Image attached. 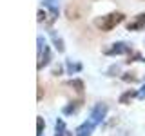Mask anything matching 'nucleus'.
<instances>
[{
	"mask_svg": "<svg viewBox=\"0 0 145 136\" xmlns=\"http://www.w3.org/2000/svg\"><path fill=\"white\" fill-rule=\"evenodd\" d=\"M136 96H138V91H136V89H127L125 93H121V94H120L118 102H120L121 105H127V103H131Z\"/></svg>",
	"mask_w": 145,
	"mask_h": 136,
	"instance_id": "nucleus-10",
	"label": "nucleus"
},
{
	"mask_svg": "<svg viewBox=\"0 0 145 136\" xmlns=\"http://www.w3.org/2000/svg\"><path fill=\"white\" fill-rule=\"evenodd\" d=\"M51 38H53V44H54V47L58 49V53H63L65 51V45H63V40L58 36L54 31H51Z\"/></svg>",
	"mask_w": 145,
	"mask_h": 136,
	"instance_id": "nucleus-12",
	"label": "nucleus"
},
{
	"mask_svg": "<svg viewBox=\"0 0 145 136\" xmlns=\"http://www.w3.org/2000/svg\"><path fill=\"white\" fill-rule=\"evenodd\" d=\"M49 62H51V47L45 44L44 47L38 51V63H36V69L42 71L45 65H49Z\"/></svg>",
	"mask_w": 145,
	"mask_h": 136,
	"instance_id": "nucleus-5",
	"label": "nucleus"
},
{
	"mask_svg": "<svg viewBox=\"0 0 145 136\" xmlns=\"http://www.w3.org/2000/svg\"><path fill=\"white\" fill-rule=\"evenodd\" d=\"M36 20L40 22V24H42V22H47L49 18H47V13L44 11V9H38V15H36Z\"/></svg>",
	"mask_w": 145,
	"mask_h": 136,
	"instance_id": "nucleus-18",
	"label": "nucleus"
},
{
	"mask_svg": "<svg viewBox=\"0 0 145 136\" xmlns=\"http://www.w3.org/2000/svg\"><path fill=\"white\" fill-rule=\"evenodd\" d=\"M82 103H84V98H76V100H71L67 105H63V109H62V112L63 114H74L76 111L82 107Z\"/></svg>",
	"mask_w": 145,
	"mask_h": 136,
	"instance_id": "nucleus-9",
	"label": "nucleus"
},
{
	"mask_svg": "<svg viewBox=\"0 0 145 136\" xmlns=\"http://www.w3.org/2000/svg\"><path fill=\"white\" fill-rule=\"evenodd\" d=\"M44 127H45V122L42 116L36 118V136H42L44 134Z\"/></svg>",
	"mask_w": 145,
	"mask_h": 136,
	"instance_id": "nucleus-17",
	"label": "nucleus"
},
{
	"mask_svg": "<svg viewBox=\"0 0 145 136\" xmlns=\"http://www.w3.org/2000/svg\"><path fill=\"white\" fill-rule=\"evenodd\" d=\"M94 127H96V125H94L93 124V122H84V124H80L78 127H76V131H74V133H76V136H91V134H93V131H94Z\"/></svg>",
	"mask_w": 145,
	"mask_h": 136,
	"instance_id": "nucleus-8",
	"label": "nucleus"
},
{
	"mask_svg": "<svg viewBox=\"0 0 145 136\" xmlns=\"http://www.w3.org/2000/svg\"><path fill=\"white\" fill-rule=\"evenodd\" d=\"M131 53H133V47L127 42H114L111 47L103 49V54H105V56H118V54H127V56H129Z\"/></svg>",
	"mask_w": 145,
	"mask_h": 136,
	"instance_id": "nucleus-2",
	"label": "nucleus"
},
{
	"mask_svg": "<svg viewBox=\"0 0 145 136\" xmlns=\"http://www.w3.org/2000/svg\"><path fill=\"white\" fill-rule=\"evenodd\" d=\"M42 96H44V87H42V84H38V96H36V98H38V102L42 100Z\"/></svg>",
	"mask_w": 145,
	"mask_h": 136,
	"instance_id": "nucleus-20",
	"label": "nucleus"
},
{
	"mask_svg": "<svg viewBox=\"0 0 145 136\" xmlns=\"http://www.w3.org/2000/svg\"><path fill=\"white\" fill-rule=\"evenodd\" d=\"M67 87H71L72 91H74V93L76 94H78V96L80 98H84V87H85V85H84V82H82L80 78H74V80H69V82H67Z\"/></svg>",
	"mask_w": 145,
	"mask_h": 136,
	"instance_id": "nucleus-11",
	"label": "nucleus"
},
{
	"mask_svg": "<svg viewBox=\"0 0 145 136\" xmlns=\"http://www.w3.org/2000/svg\"><path fill=\"white\" fill-rule=\"evenodd\" d=\"M60 73H62V65H56V67L53 69V75H54V76H58Z\"/></svg>",
	"mask_w": 145,
	"mask_h": 136,
	"instance_id": "nucleus-22",
	"label": "nucleus"
},
{
	"mask_svg": "<svg viewBox=\"0 0 145 136\" xmlns=\"http://www.w3.org/2000/svg\"><path fill=\"white\" fill-rule=\"evenodd\" d=\"M44 7L49 9V20L45 22V26L51 27L53 22L58 18V4H56V0H44Z\"/></svg>",
	"mask_w": 145,
	"mask_h": 136,
	"instance_id": "nucleus-6",
	"label": "nucleus"
},
{
	"mask_svg": "<svg viewBox=\"0 0 145 136\" xmlns=\"http://www.w3.org/2000/svg\"><path fill=\"white\" fill-rule=\"evenodd\" d=\"M145 29V13H138L131 22H127V31H142Z\"/></svg>",
	"mask_w": 145,
	"mask_h": 136,
	"instance_id": "nucleus-7",
	"label": "nucleus"
},
{
	"mask_svg": "<svg viewBox=\"0 0 145 136\" xmlns=\"http://www.w3.org/2000/svg\"><path fill=\"white\" fill-rule=\"evenodd\" d=\"M67 131H65V124H63L62 118H58L56 124H54V136H65Z\"/></svg>",
	"mask_w": 145,
	"mask_h": 136,
	"instance_id": "nucleus-13",
	"label": "nucleus"
},
{
	"mask_svg": "<svg viewBox=\"0 0 145 136\" xmlns=\"http://www.w3.org/2000/svg\"><path fill=\"white\" fill-rule=\"evenodd\" d=\"M118 71H120V67H118V65H112L111 69L107 71V75H109V76H114V73H118Z\"/></svg>",
	"mask_w": 145,
	"mask_h": 136,
	"instance_id": "nucleus-19",
	"label": "nucleus"
},
{
	"mask_svg": "<svg viewBox=\"0 0 145 136\" xmlns=\"http://www.w3.org/2000/svg\"><path fill=\"white\" fill-rule=\"evenodd\" d=\"M85 13V7L84 6H78V2H71L69 6L65 7V16L67 20H80Z\"/></svg>",
	"mask_w": 145,
	"mask_h": 136,
	"instance_id": "nucleus-4",
	"label": "nucleus"
},
{
	"mask_svg": "<svg viewBox=\"0 0 145 136\" xmlns=\"http://www.w3.org/2000/svg\"><path fill=\"white\" fill-rule=\"evenodd\" d=\"M134 62H145V58L142 56L140 53H136V51H133L127 56V60H125V63H134Z\"/></svg>",
	"mask_w": 145,
	"mask_h": 136,
	"instance_id": "nucleus-15",
	"label": "nucleus"
},
{
	"mask_svg": "<svg viewBox=\"0 0 145 136\" xmlns=\"http://www.w3.org/2000/svg\"><path fill=\"white\" fill-rule=\"evenodd\" d=\"M107 111H109V107H107V103H96L93 109H91V122H93L94 125H98V124H102L103 120H105V116H107Z\"/></svg>",
	"mask_w": 145,
	"mask_h": 136,
	"instance_id": "nucleus-3",
	"label": "nucleus"
},
{
	"mask_svg": "<svg viewBox=\"0 0 145 136\" xmlns=\"http://www.w3.org/2000/svg\"><path fill=\"white\" fill-rule=\"evenodd\" d=\"M65 136H71V133H67V134H65Z\"/></svg>",
	"mask_w": 145,
	"mask_h": 136,
	"instance_id": "nucleus-23",
	"label": "nucleus"
},
{
	"mask_svg": "<svg viewBox=\"0 0 145 136\" xmlns=\"http://www.w3.org/2000/svg\"><path fill=\"white\" fill-rule=\"evenodd\" d=\"M125 20V15L120 11H112V13H107V15L103 16H96L93 20V24L96 29L103 31V33H109V31H112L118 24H121V22Z\"/></svg>",
	"mask_w": 145,
	"mask_h": 136,
	"instance_id": "nucleus-1",
	"label": "nucleus"
},
{
	"mask_svg": "<svg viewBox=\"0 0 145 136\" xmlns=\"http://www.w3.org/2000/svg\"><path fill=\"white\" fill-rule=\"evenodd\" d=\"M138 78H140V76H138V73H136V71L123 73V75H121V80H123V82H136Z\"/></svg>",
	"mask_w": 145,
	"mask_h": 136,
	"instance_id": "nucleus-16",
	"label": "nucleus"
},
{
	"mask_svg": "<svg viewBox=\"0 0 145 136\" xmlns=\"http://www.w3.org/2000/svg\"><path fill=\"white\" fill-rule=\"evenodd\" d=\"M138 98H145V84L142 85V89L138 91Z\"/></svg>",
	"mask_w": 145,
	"mask_h": 136,
	"instance_id": "nucleus-21",
	"label": "nucleus"
},
{
	"mask_svg": "<svg viewBox=\"0 0 145 136\" xmlns=\"http://www.w3.org/2000/svg\"><path fill=\"white\" fill-rule=\"evenodd\" d=\"M65 67H67V73H69V75H74V73H80V71H82V63H80V62H76V63L67 62Z\"/></svg>",
	"mask_w": 145,
	"mask_h": 136,
	"instance_id": "nucleus-14",
	"label": "nucleus"
}]
</instances>
